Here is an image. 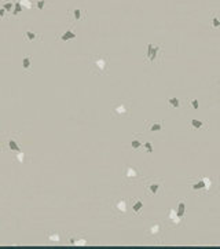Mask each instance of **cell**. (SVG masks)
Segmentation results:
<instances>
[{"instance_id":"cell-2","label":"cell","mask_w":220,"mask_h":249,"mask_svg":"<svg viewBox=\"0 0 220 249\" xmlns=\"http://www.w3.org/2000/svg\"><path fill=\"white\" fill-rule=\"evenodd\" d=\"M110 116L113 119H127L131 116V103L128 101H116L112 105V110H110Z\"/></svg>"},{"instance_id":"cell-30","label":"cell","mask_w":220,"mask_h":249,"mask_svg":"<svg viewBox=\"0 0 220 249\" xmlns=\"http://www.w3.org/2000/svg\"><path fill=\"white\" fill-rule=\"evenodd\" d=\"M7 11H6V10L4 8H3V7H2V8H0V18H3V17H4V14H6Z\"/></svg>"},{"instance_id":"cell-6","label":"cell","mask_w":220,"mask_h":249,"mask_svg":"<svg viewBox=\"0 0 220 249\" xmlns=\"http://www.w3.org/2000/svg\"><path fill=\"white\" fill-rule=\"evenodd\" d=\"M208 187H209V179H206V178L199 179L198 182L192 183V185L190 186V189L192 190V191H198V190H204V189H208Z\"/></svg>"},{"instance_id":"cell-3","label":"cell","mask_w":220,"mask_h":249,"mask_svg":"<svg viewBox=\"0 0 220 249\" xmlns=\"http://www.w3.org/2000/svg\"><path fill=\"white\" fill-rule=\"evenodd\" d=\"M139 176H140V171L136 167H133V165H125V168H124V180L125 182L135 180Z\"/></svg>"},{"instance_id":"cell-8","label":"cell","mask_w":220,"mask_h":249,"mask_svg":"<svg viewBox=\"0 0 220 249\" xmlns=\"http://www.w3.org/2000/svg\"><path fill=\"white\" fill-rule=\"evenodd\" d=\"M69 244L77 245V246H85V245H88V241L81 237H72V238H69Z\"/></svg>"},{"instance_id":"cell-15","label":"cell","mask_w":220,"mask_h":249,"mask_svg":"<svg viewBox=\"0 0 220 249\" xmlns=\"http://www.w3.org/2000/svg\"><path fill=\"white\" fill-rule=\"evenodd\" d=\"M8 147L11 151H15V153H18V151H22L21 150V147L18 146V143H17V140L11 138V139H8Z\"/></svg>"},{"instance_id":"cell-10","label":"cell","mask_w":220,"mask_h":249,"mask_svg":"<svg viewBox=\"0 0 220 249\" xmlns=\"http://www.w3.org/2000/svg\"><path fill=\"white\" fill-rule=\"evenodd\" d=\"M23 37H25V40L28 43H32L36 39H39V34L36 32H33V30H25V33H23Z\"/></svg>"},{"instance_id":"cell-16","label":"cell","mask_w":220,"mask_h":249,"mask_svg":"<svg viewBox=\"0 0 220 249\" xmlns=\"http://www.w3.org/2000/svg\"><path fill=\"white\" fill-rule=\"evenodd\" d=\"M72 14H73V18L76 21H81L82 17H84V11H82L81 8H74L73 11H72Z\"/></svg>"},{"instance_id":"cell-25","label":"cell","mask_w":220,"mask_h":249,"mask_svg":"<svg viewBox=\"0 0 220 249\" xmlns=\"http://www.w3.org/2000/svg\"><path fill=\"white\" fill-rule=\"evenodd\" d=\"M19 3L22 4L23 8H26V10L33 8V2H32V0H19Z\"/></svg>"},{"instance_id":"cell-18","label":"cell","mask_w":220,"mask_h":249,"mask_svg":"<svg viewBox=\"0 0 220 249\" xmlns=\"http://www.w3.org/2000/svg\"><path fill=\"white\" fill-rule=\"evenodd\" d=\"M143 206H144V204H143L142 200H138V201L133 202V205H132V211H133L135 213H138V212H140V211H142Z\"/></svg>"},{"instance_id":"cell-4","label":"cell","mask_w":220,"mask_h":249,"mask_svg":"<svg viewBox=\"0 0 220 249\" xmlns=\"http://www.w3.org/2000/svg\"><path fill=\"white\" fill-rule=\"evenodd\" d=\"M160 53V44H153L149 43L146 48V58L150 61V64H154L157 59V55Z\"/></svg>"},{"instance_id":"cell-1","label":"cell","mask_w":220,"mask_h":249,"mask_svg":"<svg viewBox=\"0 0 220 249\" xmlns=\"http://www.w3.org/2000/svg\"><path fill=\"white\" fill-rule=\"evenodd\" d=\"M109 69V57L103 54H95L89 61V70L95 76H105Z\"/></svg>"},{"instance_id":"cell-22","label":"cell","mask_w":220,"mask_h":249,"mask_svg":"<svg viewBox=\"0 0 220 249\" xmlns=\"http://www.w3.org/2000/svg\"><path fill=\"white\" fill-rule=\"evenodd\" d=\"M161 231V226L160 224H153V227H150V230H147V233L151 234V236H156V234H158Z\"/></svg>"},{"instance_id":"cell-7","label":"cell","mask_w":220,"mask_h":249,"mask_svg":"<svg viewBox=\"0 0 220 249\" xmlns=\"http://www.w3.org/2000/svg\"><path fill=\"white\" fill-rule=\"evenodd\" d=\"M160 189H161V185L158 182H151V183H149V185L146 186V191L149 193L151 197L157 196L158 191H160Z\"/></svg>"},{"instance_id":"cell-24","label":"cell","mask_w":220,"mask_h":249,"mask_svg":"<svg viewBox=\"0 0 220 249\" xmlns=\"http://www.w3.org/2000/svg\"><path fill=\"white\" fill-rule=\"evenodd\" d=\"M211 28H212V29H218V28H220V19H219L216 15H212Z\"/></svg>"},{"instance_id":"cell-19","label":"cell","mask_w":220,"mask_h":249,"mask_svg":"<svg viewBox=\"0 0 220 249\" xmlns=\"http://www.w3.org/2000/svg\"><path fill=\"white\" fill-rule=\"evenodd\" d=\"M26 157L28 155L25 154V151H18V153H15V160L18 162H21V164L26 162Z\"/></svg>"},{"instance_id":"cell-14","label":"cell","mask_w":220,"mask_h":249,"mask_svg":"<svg viewBox=\"0 0 220 249\" xmlns=\"http://www.w3.org/2000/svg\"><path fill=\"white\" fill-rule=\"evenodd\" d=\"M30 68H32V58H30V55H25L22 59V69L23 70H29Z\"/></svg>"},{"instance_id":"cell-13","label":"cell","mask_w":220,"mask_h":249,"mask_svg":"<svg viewBox=\"0 0 220 249\" xmlns=\"http://www.w3.org/2000/svg\"><path fill=\"white\" fill-rule=\"evenodd\" d=\"M168 105H169L172 109H178V108H180V101H179L178 96H171V98H168Z\"/></svg>"},{"instance_id":"cell-12","label":"cell","mask_w":220,"mask_h":249,"mask_svg":"<svg viewBox=\"0 0 220 249\" xmlns=\"http://www.w3.org/2000/svg\"><path fill=\"white\" fill-rule=\"evenodd\" d=\"M47 240L50 241V242H61V236L58 231H54V233H48L47 234Z\"/></svg>"},{"instance_id":"cell-20","label":"cell","mask_w":220,"mask_h":249,"mask_svg":"<svg viewBox=\"0 0 220 249\" xmlns=\"http://www.w3.org/2000/svg\"><path fill=\"white\" fill-rule=\"evenodd\" d=\"M184 211H186V205H184V202H179V204H178L176 213H178V216L180 217V219L184 216Z\"/></svg>"},{"instance_id":"cell-17","label":"cell","mask_w":220,"mask_h":249,"mask_svg":"<svg viewBox=\"0 0 220 249\" xmlns=\"http://www.w3.org/2000/svg\"><path fill=\"white\" fill-rule=\"evenodd\" d=\"M161 130H162V124H161V123L154 121V123H151L150 125H149V131H150V132H157V131H161Z\"/></svg>"},{"instance_id":"cell-11","label":"cell","mask_w":220,"mask_h":249,"mask_svg":"<svg viewBox=\"0 0 220 249\" xmlns=\"http://www.w3.org/2000/svg\"><path fill=\"white\" fill-rule=\"evenodd\" d=\"M204 121H201V120L198 119H191L190 120V128L192 131H197V130H201V128H204Z\"/></svg>"},{"instance_id":"cell-29","label":"cell","mask_w":220,"mask_h":249,"mask_svg":"<svg viewBox=\"0 0 220 249\" xmlns=\"http://www.w3.org/2000/svg\"><path fill=\"white\" fill-rule=\"evenodd\" d=\"M46 4H47V0H37L36 7H37V10H44Z\"/></svg>"},{"instance_id":"cell-21","label":"cell","mask_w":220,"mask_h":249,"mask_svg":"<svg viewBox=\"0 0 220 249\" xmlns=\"http://www.w3.org/2000/svg\"><path fill=\"white\" fill-rule=\"evenodd\" d=\"M22 8H23L22 4H21L19 2H15V4H14V10H12V13H11L12 17H17L19 13H22Z\"/></svg>"},{"instance_id":"cell-28","label":"cell","mask_w":220,"mask_h":249,"mask_svg":"<svg viewBox=\"0 0 220 249\" xmlns=\"http://www.w3.org/2000/svg\"><path fill=\"white\" fill-rule=\"evenodd\" d=\"M190 105H191V108L194 109V110H198V109H199V102H198L197 98L190 99Z\"/></svg>"},{"instance_id":"cell-9","label":"cell","mask_w":220,"mask_h":249,"mask_svg":"<svg viewBox=\"0 0 220 249\" xmlns=\"http://www.w3.org/2000/svg\"><path fill=\"white\" fill-rule=\"evenodd\" d=\"M76 37H77V34H76L72 29H68V30H65V32L61 34L59 39H61V41H69V40H74Z\"/></svg>"},{"instance_id":"cell-5","label":"cell","mask_w":220,"mask_h":249,"mask_svg":"<svg viewBox=\"0 0 220 249\" xmlns=\"http://www.w3.org/2000/svg\"><path fill=\"white\" fill-rule=\"evenodd\" d=\"M127 201L124 198H117L114 202H113V211L117 213V215H125L127 213Z\"/></svg>"},{"instance_id":"cell-27","label":"cell","mask_w":220,"mask_h":249,"mask_svg":"<svg viewBox=\"0 0 220 249\" xmlns=\"http://www.w3.org/2000/svg\"><path fill=\"white\" fill-rule=\"evenodd\" d=\"M143 149L146 150V153H153L154 149H153V145H151V142L147 140L146 143H143Z\"/></svg>"},{"instance_id":"cell-23","label":"cell","mask_w":220,"mask_h":249,"mask_svg":"<svg viewBox=\"0 0 220 249\" xmlns=\"http://www.w3.org/2000/svg\"><path fill=\"white\" fill-rule=\"evenodd\" d=\"M142 140L140 139H132L131 140V147L133 149V150H139L140 147H142Z\"/></svg>"},{"instance_id":"cell-26","label":"cell","mask_w":220,"mask_h":249,"mask_svg":"<svg viewBox=\"0 0 220 249\" xmlns=\"http://www.w3.org/2000/svg\"><path fill=\"white\" fill-rule=\"evenodd\" d=\"M14 4H15V3H12V2H7V3H3V8L6 10L7 13H11L12 10H14Z\"/></svg>"}]
</instances>
